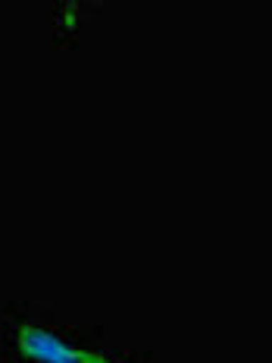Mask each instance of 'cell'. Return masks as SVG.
Instances as JSON below:
<instances>
[{
	"label": "cell",
	"instance_id": "6da1fadb",
	"mask_svg": "<svg viewBox=\"0 0 272 363\" xmlns=\"http://www.w3.org/2000/svg\"><path fill=\"white\" fill-rule=\"evenodd\" d=\"M16 342H19V351L38 363H113L107 357H101V354L79 351V347L66 345L63 338H57L54 332L38 329V326H22Z\"/></svg>",
	"mask_w": 272,
	"mask_h": 363
}]
</instances>
